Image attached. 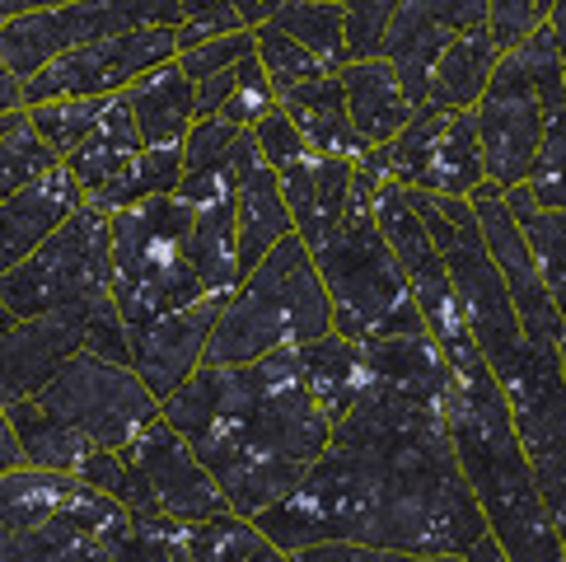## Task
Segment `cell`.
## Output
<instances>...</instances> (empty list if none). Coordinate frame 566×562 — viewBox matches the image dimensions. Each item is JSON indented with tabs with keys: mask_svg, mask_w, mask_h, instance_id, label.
<instances>
[{
	"mask_svg": "<svg viewBox=\"0 0 566 562\" xmlns=\"http://www.w3.org/2000/svg\"><path fill=\"white\" fill-rule=\"evenodd\" d=\"M253 520L281 558H300L323 539H356L389 558H473L478 539L492 534L463 478L444 404L375 375L352 413L333 422L295 492Z\"/></svg>",
	"mask_w": 566,
	"mask_h": 562,
	"instance_id": "1",
	"label": "cell"
},
{
	"mask_svg": "<svg viewBox=\"0 0 566 562\" xmlns=\"http://www.w3.org/2000/svg\"><path fill=\"white\" fill-rule=\"evenodd\" d=\"M159 417L197 450L230 507L249 520L291 497L333 436V422L300 379L295 347L244 366H197L159 404Z\"/></svg>",
	"mask_w": 566,
	"mask_h": 562,
	"instance_id": "2",
	"label": "cell"
},
{
	"mask_svg": "<svg viewBox=\"0 0 566 562\" xmlns=\"http://www.w3.org/2000/svg\"><path fill=\"white\" fill-rule=\"evenodd\" d=\"M444 361L454 371V389L444 404L450 436L463 478L488 516V530L505 549V562H562V539L538 497L534 469L511 422V404H505V389L492 375L488 356L478 352V343H463L444 352Z\"/></svg>",
	"mask_w": 566,
	"mask_h": 562,
	"instance_id": "3",
	"label": "cell"
},
{
	"mask_svg": "<svg viewBox=\"0 0 566 562\" xmlns=\"http://www.w3.org/2000/svg\"><path fill=\"white\" fill-rule=\"evenodd\" d=\"M375 184L379 174L366 159H352V207L342 216V226L314 249L318 277L333 300V333L356 337V343L427 329L398 253L370 211Z\"/></svg>",
	"mask_w": 566,
	"mask_h": 562,
	"instance_id": "4",
	"label": "cell"
},
{
	"mask_svg": "<svg viewBox=\"0 0 566 562\" xmlns=\"http://www.w3.org/2000/svg\"><path fill=\"white\" fill-rule=\"evenodd\" d=\"M323 333H333V300L310 244L291 230L226 295L201 366H244L281 347H305Z\"/></svg>",
	"mask_w": 566,
	"mask_h": 562,
	"instance_id": "5",
	"label": "cell"
},
{
	"mask_svg": "<svg viewBox=\"0 0 566 562\" xmlns=\"http://www.w3.org/2000/svg\"><path fill=\"white\" fill-rule=\"evenodd\" d=\"M207 295V281L188 253L184 197L159 192L127 211H113V300L127 329L188 310Z\"/></svg>",
	"mask_w": 566,
	"mask_h": 562,
	"instance_id": "6",
	"label": "cell"
},
{
	"mask_svg": "<svg viewBox=\"0 0 566 562\" xmlns=\"http://www.w3.org/2000/svg\"><path fill=\"white\" fill-rule=\"evenodd\" d=\"M104 291H113V216L90 202L66 226H56L24 263L0 272V295L19 319L85 305Z\"/></svg>",
	"mask_w": 566,
	"mask_h": 562,
	"instance_id": "7",
	"label": "cell"
},
{
	"mask_svg": "<svg viewBox=\"0 0 566 562\" xmlns=\"http://www.w3.org/2000/svg\"><path fill=\"white\" fill-rule=\"evenodd\" d=\"M496 379L505 389V404H511L515 436L534 469L543 507L553 516V530L562 539V562H566V375H562V352L538 347L524 337L515 361Z\"/></svg>",
	"mask_w": 566,
	"mask_h": 562,
	"instance_id": "8",
	"label": "cell"
},
{
	"mask_svg": "<svg viewBox=\"0 0 566 562\" xmlns=\"http://www.w3.org/2000/svg\"><path fill=\"white\" fill-rule=\"evenodd\" d=\"M360 159L379 178L440 197H469L488 178L473 108H444V104H417L394 140L370 146Z\"/></svg>",
	"mask_w": 566,
	"mask_h": 562,
	"instance_id": "9",
	"label": "cell"
},
{
	"mask_svg": "<svg viewBox=\"0 0 566 562\" xmlns=\"http://www.w3.org/2000/svg\"><path fill=\"white\" fill-rule=\"evenodd\" d=\"M33 398L66 427L85 431L108 450H123L146 422L159 417V398L136 375V366L94 352H75Z\"/></svg>",
	"mask_w": 566,
	"mask_h": 562,
	"instance_id": "10",
	"label": "cell"
},
{
	"mask_svg": "<svg viewBox=\"0 0 566 562\" xmlns=\"http://www.w3.org/2000/svg\"><path fill=\"white\" fill-rule=\"evenodd\" d=\"M150 24H184V6L178 0H66L52 10L19 14L0 29V62L19 80L43 71L52 56H62L94 38H113L127 29H150Z\"/></svg>",
	"mask_w": 566,
	"mask_h": 562,
	"instance_id": "11",
	"label": "cell"
},
{
	"mask_svg": "<svg viewBox=\"0 0 566 562\" xmlns=\"http://www.w3.org/2000/svg\"><path fill=\"white\" fill-rule=\"evenodd\" d=\"M127 507L132 516H169V520H201L216 511H234L230 497L220 492L216 473L201 465L197 450L178 436L165 417L146 422L127 446Z\"/></svg>",
	"mask_w": 566,
	"mask_h": 562,
	"instance_id": "12",
	"label": "cell"
},
{
	"mask_svg": "<svg viewBox=\"0 0 566 562\" xmlns=\"http://www.w3.org/2000/svg\"><path fill=\"white\" fill-rule=\"evenodd\" d=\"M178 56V29L150 24V29H127L113 38H94L80 43L24 80V108L43 104V98H108L123 94L140 71Z\"/></svg>",
	"mask_w": 566,
	"mask_h": 562,
	"instance_id": "13",
	"label": "cell"
},
{
	"mask_svg": "<svg viewBox=\"0 0 566 562\" xmlns=\"http://www.w3.org/2000/svg\"><path fill=\"white\" fill-rule=\"evenodd\" d=\"M478 117V140H482V165L496 188H515L530 178L534 155L543 146V98L534 75L524 71L515 52H505L488 90L473 104Z\"/></svg>",
	"mask_w": 566,
	"mask_h": 562,
	"instance_id": "14",
	"label": "cell"
},
{
	"mask_svg": "<svg viewBox=\"0 0 566 562\" xmlns=\"http://www.w3.org/2000/svg\"><path fill=\"white\" fill-rule=\"evenodd\" d=\"M249 132V127H244ZM201 169H184L178 197L188 207V253L207 281V291L226 300L239 287V207H234V165H239V140Z\"/></svg>",
	"mask_w": 566,
	"mask_h": 562,
	"instance_id": "15",
	"label": "cell"
},
{
	"mask_svg": "<svg viewBox=\"0 0 566 562\" xmlns=\"http://www.w3.org/2000/svg\"><path fill=\"white\" fill-rule=\"evenodd\" d=\"M469 202L478 211L482 239H488V249H492V263H496V272L505 281V291H511V305L520 314L524 337L538 343V347H557V337H562V310L553 305L548 281H543L530 244H524L520 220L511 216V207H505V188H496L492 178H482V184L469 192Z\"/></svg>",
	"mask_w": 566,
	"mask_h": 562,
	"instance_id": "16",
	"label": "cell"
},
{
	"mask_svg": "<svg viewBox=\"0 0 566 562\" xmlns=\"http://www.w3.org/2000/svg\"><path fill=\"white\" fill-rule=\"evenodd\" d=\"M94 300H85V305H66V310H48V314H29L0 337V404L33 398L75 352H85Z\"/></svg>",
	"mask_w": 566,
	"mask_h": 562,
	"instance_id": "17",
	"label": "cell"
},
{
	"mask_svg": "<svg viewBox=\"0 0 566 562\" xmlns=\"http://www.w3.org/2000/svg\"><path fill=\"white\" fill-rule=\"evenodd\" d=\"M220 295L197 300L188 310H174V314H159L150 324H136L127 329V347H132V366L136 375L150 385V394L165 404V398L184 385V379L201 366L207 356V337L220 319Z\"/></svg>",
	"mask_w": 566,
	"mask_h": 562,
	"instance_id": "18",
	"label": "cell"
},
{
	"mask_svg": "<svg viewBox=\"0 0 566 562\" xmlns=\"http://www.w3.org/2000/svg\"><path fill=\"white\" fill-rule=\"evenodd\" d=\"M80 207H85V188L75 184V174L66 165H52L14 197H6V202H0V272L24 263V258L43 244L56 226H66Z\"/></svg>",
	"mask_w": 566,
	"mask_h": 562,
	"instance_id": "19",
	"label": "cell"
},
{
	"mask_svg": "<svg viewBox=\"0 0 566 562\" xmlns=\"http://www.w3.org/2000/svg\"><path fill=\"white\" fill-rule=\"evenodd\" d=\"M234 207H239V272H249L295 230L291 207H286V197H281V178L268 159H262L253 132H244V140H239Z\"/></svg>",
	"mask_w": 566,
	"mask_h": 562,
	"instance_id": "20",
	"label": "cell"
},
{
	"mask_svg": "<svg viewBox=\"0 0 566 562\" xmlns=\"http://www.w3.org/2000/svg\"><path fill=\"white\" fill-rule=\"evenodd\" d=\"M281 197L291 207L295 235L310 244V253L328 239L342 216L352 207V159H328V155H305L276 174Z\"/></svg>",
	"mask_w": 566,
	"mask_h": 562,
	"instance_id": "21",
	"label": "cell"
},
{
	"mask_svg": "<svg viewBox=\"0 0 566 562\" xmlns=\"http://www.w3.org/2000/svg\"><path fill=\"white\" fill-rule=\"evenodd\" d=\"M276 104L291 113V123L305 136L310 155H328V159H360L370 150V140L356 132L352 113H347V90L342 75H318L305 85H291L276 94Z\"/></svg>",
	"mask_w": 566,
	"mask_h": 562,
	"instance_id": "22",
	"label": "cell"
},
{
	"mask_svg": "<svg viewBox=\"0 0 566 562\" xmlns=\"http://www.w3.org/2000/svg\"><path fill=\"white\" fill-rule=\"evenodd\" d=\"M123 98H127L136 132L146 146H184L197 123V85H192V75L178 66V56L140 71L123 90Z\"/></svg>",
	"mask_w": 566,
	"mask_h": 562,
	"instance_id": "23",
	"label": "cell"
},
{
	"mask_svg": "<svg viewBox=\"0 0 566 562\" xmlns=\"http://www.w3.org/2000/svg\"><path fill=\"white\" fill-rule=\"evenodd\" d=\"M300 361V379L314 394V404L323 408L328 422H342L352 413V404L360 398V389L370 385V361H366V343L342 333H323L314 343L295 347Z\"/></svg>",
	"mask_w": 566,
	"mask_h": 562,
	"instance_id": "24",
	"label": "cell"
},
{
	"mask_svg": "<svg viewBox=\"0 0 566 562\" xmlns=\"http://www.w3.org/2000/svg\"><path fill=\"white\" fill-rule=\"evenodd\" d=\"M337 75H342V90H347L352 123L370 146L394 140L398 127L408 123L412 108H417L408 98V90H402L394 62H384V56H356V62H347Z\"/></svg>",
	"mask_w": 566,
	"mask_h": 562,
	"instance_id": "25",
	"label": "cell"
},
{
	"mask_svg": "<svg viewBox=\"0 0 566 562\" xmlns=\"http://www.w3.org/2000/svg\"><path fill=\"white\" fill-rule=\"evenodd\" d=\"M140 150H146V140H140V132H136V117L127 108V98L113 94L104 117H98V127L85 140H80V146L62 159V165L75 174V184L85 188V202H90V197L104 192Z\"/></svg>",
	"mask_w": 566,
	"mask_h": 562,
	"instance_id": "26",
	"label": "cell"
},
{
	"mask_svg": "<svg viewBox=\"0 0 566 562\" xmlns=\"http://www.w3.org/2000/svg\"><path fill=\"white\" fill-rule=\"evenodd\" d=\"M450 38L454 33L440 29L427 10L412 6V0H402L398 6L389 33H384L379 56L384 62H394V71H398V80H402V90H408L412 104H427L431 98V75H436V62H440V52H444Z\"/></svg>",
	"mask_w": 566,
	"mask_h": 562,
	"instance_id": "27",
	"label": "cell"
},
{
	"mask_svg": "<svg viewBox=\"0 0 566 562\" xmlns=\"http://www.w3.org/2000/svg\"><path fill=\"white\" fill-rule=\"evenodd\" d=\"M10 417V427L19 436V450H24V465L38 469H62V473H80V465L98 450V440H90L85 431L66 427L62 417H52L38 398H19V404H0Z\"/></svg>",
	"mask_w": 566,
	"mask_h": 562,
	"instance_id": "28",
	"label": "cell"
},
{
	"mask_svg": "<svg viewBox=\"0 0 566 562\" xmlns=\"http://www.w3.org/2000/svg\"><path fill=\"white\" fill-rule=\"evenodd\" d=\"M501 48L488 29H469V33H454L444 43L436 75H431V98L427 104H444V108H473L478 94L488 90V80L501 62Z\"/></svg>",
	"mask_w": 566,
	"mask_h": 562,
	"instance_id": "29",
	"label": "cell"
},
{
	"mask_svg": "<svg viewBox=\"0 0 566 562\" xmlns=\"http://www.w3.org/2000/svg\"><path fill=\"white\" fill-rule=\"evenodd\" d=\"M505 207H511V216L520 220L524 244H530L543 281H548L553 305L566 314V207H543V202H534V192L524 188V184L505 188Z\"/></svg>",
	"mask_w": 566,
	"mask_h": 562,
	"instance_id": "30",
	"label": "cell"
},
{
	"mask_svg": "<svg viewBox=\"0 0 566 562\" xmlns=\"http://www.w3.org/2000/svg\"><path fill=\"white\" fill-rule=\"evenodd\" d=\"M268 24L276 33L295 38L305 52H314L328 71H342L352 62V48H347V10L342 0H281L272 10Z\"/></svg>",
	"mask_w": 566,
	"mask_h": 562,
	"instance_id": "31",
	"label": "cell"
},
{
	"mask_svg": "<svg viewBox=\"0 0 566 562\" xmlns=\"http://www.w3.org/2000/svg\"><path fill=\"white\" fill-rule=\"evenodd\" d=\"M178 184H184V146H146L104 192L90 197V207L113 216V211H127L136 202H146V197L178 192Z\"/></svg>",
	"mask_w": 566,
	"mask_h": 562,
	"instance_id": "32",
	"label": "cell"
},
{
	"mask_svg": "<svg viewBox=\"0 0 566 562\" xmlns=\"http://www.w3.org/2000/svg\"><path fill=\"white\" fill-rule=\"evenodd\" d=\"M108 98H43V104H29L24 113H29L33 132L66 159L80 146V140H85L98 127V117H104V108H108Z\"/></svg>",
	"mask_w": 566,
	"mask_h": 562,
	"instance_id": "33",
	"label": "cell"
},
{
	"mask_svg": "<svg viewBox=\"0 0 566 562\" xmlns=\"http://www.w3.org/2000/svg\"><path fill=\"white\" fill-rule=\"evenodd\" d=\"M52 165H62V155L33 132L29 113H19V123L0 136V202L14 197L24 184H33L38 174H48Z\"/></svg>",
	"mask_w": 566,
	"mask_h": 562,
	"instance_id": "34",
	"label": "cell"
},
{
	"mask_svg": "<svg viewBox=\"0 0 566 562\" xmlns=\"http://www.w3.org/2000/svg\"><path fill=\"white\" fill-rule=\"evenodd\" d=\"M253 33H258V62H262V71H268V80L276 85V94L291 90V85H305V80L333 75L314 52H305V48L295 43V38L276 33L272 24H258Z\"/></svg>",
	"mask_w": 566,
	"mask_h": 562,
	"instance_id": "35",
	"label": "cell"
},
{
	"mask_svg": "<svg viewBox=\"0 0 566 562\" xmlns=\"http://www.w3.org/2000/svg\"><path fill=\"white\" fill-rule=\"evenodd\" d=\"M272 108H276V85L268 80V71H262L258 52H253V56L239 62V80H234V90L226 98V108H220L216 117H226V123H234V127H253L258 117L272 113Z\"/></svg>",
	"mask_w": 566,
	"mask_h": 562,
	"instance_id": "36",
	"label": "cell"
},
{
	"mask_svg": "<svg viewBox=\"0 0 566 562\" xmlns=\"http://www.w3.org/2000/svg\"><path fill=\"white\" fill-rule=\"evenodd\" d=\"M253 52H258V33L253 29H234V33H220V38H207V43H197L188 52H178V66H184L192 80H207V75H220V71L239 66Z\"/></svg>",
	"mask_w": 566,
	"mask_h": 562,
	"instance_id": "37",
	"label": "cell"
},
{
	"mask_svg": "<svg viewBox=\"0 0 566 562\" xmlns=\"http://www.w3.org/2000/svg\"><path fill=\"white\" fill-rule=\"evenodd\" d=\"M398 6H402V0H342V10H347L352 62H356V56H379L384 33H389Z\"/></svg>",
	"mask_w": 566,
	"mask_h": 562,
	"instance_id": "38",
	"label": "cell"
},
{
	"mask_svg": "<svg viewBox=\"0 0 566 562\" xmlns=\"http://www.w3.org/2000/svg\"><path fill=\"white\" fill-rule=\"evenodd\" d=\"M253 132V140H258V150H262V159L281 174L286 165H295V159H305L310 155V146H305V136H300V127L291 123V113L286 108H272V113H262L258 123L249 127Z\"/></svg>",
	"mask_w": 566,
	"mask_h": 562,
	"instance_id": "39",
	"label": "cell"
},
{
	"mask_svg": "<svg viewBox=\"0 0 566 562\" xmlns=\"http://www.w3.org/2000/svg\"><path fill=\"white\" fill-rule=\"evenodd\" d=\"M543 0H488V33L496 38L501 52L520 48L543 24Z\"/></svg>",
	"mask_w": 566,
	"mask_h": 562,
	"instance_id": "40",
	"label": "cell"
},
{
	"mask_svg": "<svg viewBox=\"0 0 566 562\" xmlns=\"http://www.w3.org/2000/svg\"><path fill=\"white\" fill-rule=\"evenodd\" d=\"M239 132H244V127L226 123V117H197L188 140H184V169H201V165H211V159H220L234 146Z\"/></svg>",
	"mask_w": 566,
	"mask_h": 562,
	"instance_id": "41",
	"label": "cell"
},
{
	"mask_svg": "<svg viewBox=\"0 0 566 562\" xmlns=\"http://www.w3.org/2000/svg\"><path fill=\"white\" fill-rule=\"evenodd\" d=\"M412 6H421L440 29H450V33L488 29V0H412Z\"/></svg>",
	"mask_w": 566,
	"mask_h": 562,
	"instance_id": "42",
	"label": "cell"
},
{
	"mask_svg": "<svg viewBox=\"0 0 566 562\" xmlns=\"http://www.w3.org/2000/svg\"><path fill=\"white\" fill-rule=\"evenodd\" d=\"M19 108H24V80L0 62V113H19Z\"/></svg>",
	"mask_w": 566,
	"mask_h": 562,
	"instance_id": "43",
	"label": "cell"
},
{
	"mask_svg": "<svg viewBox=\"0 0 566 562\" xmlns=\"http://www.w3.org/2000/svg\"><path fill=\"white\" fill-rule=\"evenodd\" d=\"M14 465H24V450H19V436H14V427H10L6 408H0V473L14 469Z\"/></svg>",
	"mask_w": 566,
	"mask_h": 562,
	"instance_id": "44",
	"label": "cell"
},
{
	"mask_svg": "<svg viewBox=\"0 0 566 562\" xmlns=\"http://www.w3.org/2000/svg\"><path fill=\"white\" fill-rule=\"evenodd\" d=\"M230 6H234L239 19H244V29H258V24H268L281 0H230Z\"/></svg>",
	"mask_w": 566,
	"mask_h": 562,
	"instance_id": "45",
	"label": "cell"
},
{
	"mask_svg": "<svg viewBox=\"0 0 566 562\" xmlns=\"http://www.w3.org/2000/svg\"><path fill=\"white\" fill-rule=\"evenodd\" d=\"M548 29H553V43L562 56V80H566V0H553L548 6Z\"/></svg>",
	"mask_w": 566,
	"mask_h": 562,
	"instance_id": "46",
	"label": "cell"
},
{
	"mask_svg": "<svg viewBox=\"0 0 566 562\" xmlns=\"http://www.w3.org/2000/svg\"><path fill=\"white\" fill-rule=\"evenodd\" d=\"M14 324H19V314L10 310V300H6V295H0V337H6V333H10Z\"/></svg>",
	"mask_w": 566,
	"mask_h": 562,
	"instance_id": "47",
	"label": "cell"
},
{
	"mask_svg": "<svg viewBox=\"0 0 566 562\" xmlns=\"http://www.w3.org/2000/svg\"><path fill=\"white\" fill-rule=\"evenodd\" d=\"M19 113H24V108H19ZM19 113H0V136H6V132L19 123Z\"/></svg>",
	"mask_w": 566,
	"mask_h": 562,
	"instance_id": "48",
	"label": "cell"
},
{
	"mask_svg": "<svg viewBox=\"0 0 566 562\" xmlns=\"http://www.w3.org/2000/svg\"><path fill=\"white\" fill-rule=\"evenodd\" d=\"M557 352H562V375H566V314H562V337H557Z\"/></svg>",
	"mask_w": 566,
	"mask_h": 562,
	"instance_id": "49",
	"label": "cell"
},
{
	"mask_svg": "<svg viewBox=\"0 0 566 562\" xmlns=\"http://www.w3.org/2000/svg\"><path fill=\"white\" fill-rule=\"evenodd\" d=\"M548 6H553V0H543V14H548Z\"/></svg>",
	"mask_w": 566,
	"mask_h": 562,
	"instance_id": "50",
	"label": "cell"
}]
</instances>
